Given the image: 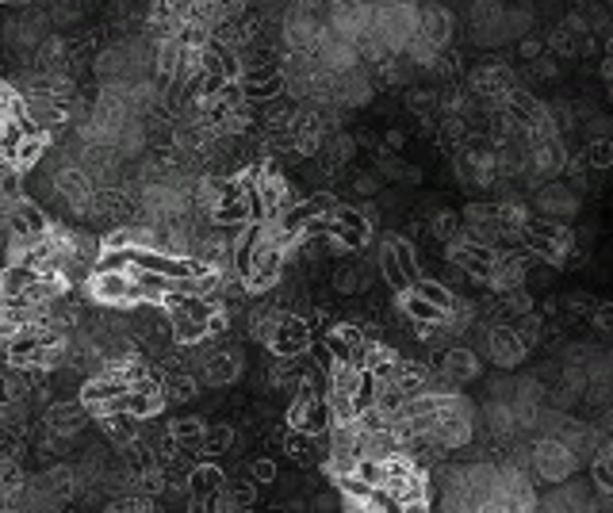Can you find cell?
<instances>
[{"label":"cell","mask_w":613,"mask_h":513,"mask_svg":"<svg viewBox=\"0 0 613 513\" xmlns=\"http://www.w3.org/2000/svg\"><path fill=\"white\" fill-rule=\"evenodd\" d=\"M437 371L453 387H464V383H476L483 376V356L471 345H448L437 353Z\"/></svg>","instance_id":"7"},{"label":"cell","mask_w":613,"mask_h":513,"mask_svg":"<svg viewBox=\"0 0 613 513\" xmlns=\"http://www.w3.org/2000/svg\"><path fill=\"white\" fill-rule=\"evenodd\" d=\"M598 302L602 299H594L591 291H568V295H563V314H571L575 322H594Z\"/></svg>","instance_id":"27"},{"label":"cell","mask_w":613,"mask_h":513,"mask_svg":"<svg viewBox=\"0 0 613 513\" xmlns=\"http://www.w3.org/2000/svg\"><path fill=\"white\" fill-rule=\"evenodd\" d=\"M579 207H583V200L571 180H548L533 192V211L545 218H556V223H571L579 215Z\"/></svg>","instance_id":"5"},{"label":"cell","mask_w":613,"mask_h":513,"mask_svg":"<svg viewBox=\"0 0 613 513\" xmlns=\"http://www.w3.org/2000/svg\"><path fill=\"white\" fill-rule=\"evenodd\" d=\"M395 310H399L407 322H414V325H433V322H445V318H448L445 307L430 302V299L422 295V291H414V287L395 291Z\"/></svg>","instance_id":"13"},{"label":"cell","mask_w":613,"mask_h":513,"mask_svg":"<svg viewBox=\"0 0 613 513\" xmlns=\"http://www.w3.org/2000/svg\"><path fill=\"white\" fill-rule=\"evenodd\" d=\"M142 429H146V422L138 414H131V410H119V414H108V417H100V433H103V440L115 448V452H123V448H131L138 437H142Z\"/></svg>","instance_id":"12"},{"label":"cell","mask_w":613,"mask_h":513,"mask_svg":"<svg viewBox=\"0 0 613 513\" xmlns=\"http://www.w3.org/2000/svg\"><path fill=\"white\" fill-rule=\"evenodd\" d=\"M529 65V77H533V80H556L560 77V57L556 54H540L537 57V62H525Z\"/></svg>","instance_id":"33"},{"label":"cell","mask_w":613,"mask_h":513,"mask_svg":"<svg viewBox=\"0 0 613 513\" xmlns=\"http://www.w3.org/2000/svg\"><path fill=\"white\" fill-rule=\"evenodd\" d=\"M172 437H177L180 448H188L200 456V445H203V433H207V422L203 417H177V422H169Z\"/></svg>","instance_id":"22"},{"label":"cell","mask_w":613,"mask_h":513,"mask_svg":"<svg viewBox=\"0 0 613 513\" xmlns=\"http://www.w3.org/2000/svg\"><path fill=\"white\" fill-rule=\"evenodd\" d=\"M418 34L430 39L437 50H445L448 39H453V11L441 0H422L418 4Z\"/></svg>","instance_id":"11"},{"label":"cell","mask_w":613,"mask_h":513,"mask_svg":"<svg viewBox=\"0 0 613 513\" xmlns=\"http://www.w3.org/2000/svg\"><path fill=\"white\" fill-rule=\"evenodd\" d=\"M322 440H326V437H315V433H307V429L287 425V433H284V452H287L292 460H299V463H315V460H322Z\"/></svg>","instance_id":"16"},{"label":"cell","mask_w":613,"mask_h":513,"mask_svg":"<svg viewBox=\"0 0 613 513\" xmlns=\"http://www.w3.org/2000/svg\"><path fill=\"white\" fill-rule=\"evenodd\" d=\"M598 77H602L606 85L613 80V54H602V57H598Z\"/></svg>","instance_id":"38"},{"label":"cell","mask_w":613,"mask_h":513,"mask_svg":"<svg viewBox=\"0 0 613 513\" xmlns=\"http://www.w3.org/2000/svg\"><path fill=\"white\" fill-rule=\"evenodd\" d=\"M241 371H246V356H241V348L218 345L215 353L207 356V364L200 368V379H203V387H230V383L241 379Z\"/></svg>","instance_id":"10"},{"label":"cell","mask_w":613,"mask_h":513,"mask_svg":"<svg viewBox=\"0 0 613 513\" xmlns=\"http://www.w3.org/2000/svg\"><path fill=\"white\" fill-rule=\"evenodd\" d=\"M384 184H387V177H384V172H379L376 165L353 172V192L361 195V200H376V195L384 192Z\"/></svg>","instance_id":"29"},{"label":"cell","mask_w":613,"mask_h":513,"mask_svg":"<svg viewBox=\"0 0 613 513\" xmlns=\"http://www.w3.org/2000/svg\"><path fill=\"white\" fill-rule=\"evenodd\" d=\"M39 276H42V272H39L34 264H27V261H19V264H4V279H0V295H4V299H16L19 291H27Z\"/></svg>","instance_id":"20"},{"label":"cell","mask_w":613,"mask_h":513,"mask_svg":"<svg viewBox=\"0 0 613 513\" xmlns=\"http://www.w3.org/2000/svg\"><path fill=\"white\" fill-rule=\"evenodd\" d=\"M226 483H230V479H226V471L218 468L215 460H207V456H203V460L192 468L188 486H184V491H188V509H192V513L207 509V502H211V498H215L218 491H223Z\"/></svg>","instance_id":"9"},{"label":"cell","mask_w":613,"mask_h":513,"mask_svg":"<svg viewBox=\"0 0 613 513\" xmlns=\"http://www.w3.org/2000/svg\"><path fill=\"white\" fill-rule=\"evenodd\" d=\"M414 291H422L425 299L437 302V307H445V310H453V302H456V291H453V287H445L441 279H433V276H430V279L422 276L418 284H414Z\"/></svg>","instance_id":"30"},{"label":"cell","mask_w":613,"mask_h":513,"mask_svg":"<svg viewBox=\"0 0 613 513\" xmlns=\"http://www.w3.org/2000/svg\"><path fill=\"white\" fill-rule=\"evenodd\" d=\"M606 100L613 103V80H609V85H606Z\"/></svg>","instance_id":"42"},{"label":"cell","mask_w":613,"mask_h":513,"mask_svg":"<svg viewBox=\"0 0 613 513\" xmlns=\"http://www.w3.org/2000/svg\"><path fill=\"white\" fill-rule=\"evenodd\" d=\"M161 371H165V368H161ZM200 387H203V379L195 376V371H188V368L165 371V399H169V406L195 402V399H200Z\"/></svg>","instance_id":"15"},{"label":"cell","mask_w":613,"mask_h":513,"mask_svg":"<svg viewBox=\"0 0 613 513\" xmlns=\"http://www.w3.org/2000/svg\"><path fill=\"white\" fill-rule=\"evenodd\" d=\"M602 50H606V54H613V31H609L606 39H602Z\"/></svg>","instance_id":"40"},{"label":"cell","mask_w":613,"mask_h":513,"mask_svg":"<svg viewBox=\"0 0 613 513\" xmlns=\"http://www.w3.org/2000/svg\"><path fill=\"white\" fill-rule=\"evenodd\" d=\"M407 108H410V115H418L422 123L437 119V115H441V88H410Z\"/></svg>","instance_id":"25"},{"label":"cell","mask_w":613,"mask_h":513,"mask_svg":"<svg viewBox=\"0 0 613 513\" xmlns=\"http://www.w3.org/2000/svg\"><path fill=\"white\" fill-rule=\"evenodd\" d=\"M8 8H19V4H31V0H4Z\"/></svg>","instance_id":"41"},{"label":"cell","mask_w":613,"mask_h":513,"mask_svg":"<svg viewBox=\"0 0 613 513\" xmlns=\"http://www.w3.org/2000/svg\"><path fill=\"white\" fill-rule=\"evenodd\" d=\"M510 325H514L517 337H522L529 348H537L540 337H545V325H548V322H545V314H540V310H529V314H522V318H514Z\"/></svg>","instance_id":"28"},{"label":"cell","mask_w":613,"mask_h":513,"mask_svg":"<svg viewBox=\"0 0 613 513\" xmlns=\"http://www.w3.org/2000/svg\"><path fill=\"white\" fill-rule=\"evenodd\" d=\"M517 54H522V62H537L540 54H548V42L540 34H525V39H517Z\"/></svg>","instance_id":"34"},{"label":"cell","mask_w":613,"mask_h":513,"mask_svg":"<svg viewBox=\"0 0 613 513\" xmlns=\"http://www.w3.org/2000/svg\"><path fill=\"white\" fill-rule=\"evenodd\" d=\"M85 295L96 307H111V310H134L138 302H146V291L134 279V272H100V268L85 279Z\"/></svg>","instance_id":"3"},{"label":"cell","mask_w":613,"mask_h":513,"mask_svg":"<svg viewBox=\"0 0 613 513\" xmlns=\"http://www.w3.org/2000/svg\"><path fill=\"white\" fill-rule=\"evenodd\" d=\"M494 253H499V246H483V241H476L468 230H460L453 241H445V261L453 268H460L471 284H483V287H487Z\"/></svg>","instance_id":"4"},{"label":"cell","mask_w":613,"mask_h":513,"mask_svg":"<svg viewBox=\"0 0 613 513\" xmlns=\"http://www.w3.org/2000/svg\"><path fill=\"white\" fill-rule=\"evenodd\" d=\"M586 39V34H579V31H571L568 23H556L548 34H545V42H548V50L556 54V57H579V42Z\"/></svg>","instance_id":"24"},{"label":"cell","mask_w":613,"mask_h":513,"mask_svg":"<svg viewBox=\"0 0 613 513\" xmlns=\"http://www.w3.org/2000/svg\"><path fill=\"white\" fill-rule=\"evenodd\" d=\"M356 149H361L356 134H349V131H333V134H326V142H322V154H318V157L333 161V165H353Z\"/></svg>","instance_id":"19"},{"label":"cell","mask_w":613,"mask_h":513,"mask_svg":"<svg viewBox=\"0 0 613 513\" xmlns=\"http://www.w3.org/2000/svg\"><path fill=\"white\" fill-rule=\"evenodd\" d=\"M34 445L31 422H8L0 425V460H23V452Z\"/></svg>","instance_id":"18"},{"label":"cell","mask_w":613,"mask_h":513,"mask_svg":"<svg viewBox=\"0 0 613 513\" xmlns=\"http://www.w3.org/2000/svg\"><path fill=\"white\" fill-rule=\"evenodd\" d=\"M384 142L391 146V149H395V154H399V149H402V142H407V134H402V131H387L384 134Z\"/></svg>","instance_id":"39"},{"label":"cell","mask_w":613,"mask_h":513,"mask_svg":"<svg viewBox=\"0 0 613 513\" xmlns=\"http://www.w3.org/2000/svg\"><path fill=\"white\" fill-rule=\"evenodd\" d=\"M591 325H598L602 333H613V299H602L598 302V310H594V322Z\"/></svg>","instance_id":"36"},{"label":"cell","mask_w":613,"mask_h":513,"mask_svg":"<svg viewBox=\"0 0 613 513\" xmlns=\"http://www.w3.org/2000/svg\"><path fill=\"white\" fill-rule=\"evenodd\" d=\"M379 276H384V284L391 291H407L410 287V279H407V272H402L399 256H395V249H391V241L384 234H379Z\"/></svg>","instance_id":"21"},{"label":"cell","mask_w":613,"mask_h":513,"mask_svg":"<svg viewBox=\"0 0 613 513\" xmlns=\"http://www.w3.org/2000/svg\"><path fill=\"white\" fill-rule=\"evenodd\" d=\"M249 475H253V479H257L261 486H264V483H276V463H272V460H253V463H249Z\"/></svg>","instance_id":"35"},{"label":"cell","mask_w":613,"mask_h":513,"mask_svg":"<svg viewBox=\"0 0 613 513\" xmlns=\"http://www.w3.org/2000/svg\"><path fill=\"white\" fill-rule=\"evenodd\" d=\"M341 506V491L333 494V491H322L318 498H315V509H338Z\"/></svg>","instance_id":"37"},{"label":"cell","mask_w":613,"mask_h":513,"mask_svg":"<svg viewBox=\"0 0 613 513\" xmlns=\"http://www.w3.org/2000/svg\"><path fill=\"white\" fill-rule=\"evenodd\" d=\"M88 406L85 399H54L50 406L42 410V425L46 429H54V433H62V437H73L80 440V433H85V425H88Z\"/></svg>","instance_id":"8"},{"label":"cell","mask_w":613,"mask_h":513,"mask_svg":"<svg viewBox=\"0 0 613 513\" xmlns=\"http://www.w3.org/2000/svg\"><path fill=\"white\" fill-rule=\"evenodd\" d=\"M310 345H315V330H310V322L303 318V314L287 310L280 330H276L269 337V356H299V353H310Z\"/></svg>","instance_id":"6"},{"label":"cell","mask_w":613,"mask_h":513,"mask_svg":"<svg viewBox=\"0 0 613 513\" xmlns=\"http://www.w3.org/2000/svg\"><path fill=\"white\" fill-rule=\"evenodd\" d=\"M330 284H333L338 295H364V291L372 287V276H368L364 261H349V264H341L338 272H333Z\"/></svg>","instance_id":"17"},{"label":"cell","mask_w":613,"mask_h":513,"mask_svg":"<svg viewBox=\"0 0 613 513\" xmlns=\"http://www.w3.org/2000/svg\"><path fill=\"white\" fill-rule=\"evenodd\" d=\"M425 230H430V234L437 238V241H453L460 230H464V215H456V211H433L430 215V223H425Z\"/></svg>","instance_id":"26"},{"label":"cell","mask_w":613,"mask_h":513,"mask_svg":"<svg viewBox=\"0 0 613 513\" xmlns=\"http://www.w3.org/2000/svg\"><path fill=\"white\" fill-rule=\"evenodd\" d=\"M69 62H73V54H69L65 34H46V39L39 42V50L31 54V65L39 69V73H46V77L69 73Z\"/></svg>","instance_id":"14"},{"label":"cell","mask_w":613,"mask_h":513,"mask_svg":"<svg viewBox=\"0 0 613 513\" xmlns=\"http://www.w3.org/2000/svg\"><path fill=\"white\" fill-rule=\"evenodd\" d=\"M479 337H476V353L479 356H487L494 368H517L522 360L529 356V345L517 337V330L510 322H487V318H476V325H471Z\"/></svg>","instance_id":"1"},{"label":"cell","mask_w":613,"mask_h":513,"mask_svg":"<svg viewBox=\"0 0 613 513\" xmlns=\"http://www.w3.org/2000/svg\"><path fill=\"white\" fill-rule=\"evenodd\" d=\"M157 502H154V494H138V491H126V494H115L111 502H108V509H115V513H149Z\"/></svg>","instance_id":"31"},{"label":"cell","mask_w":613,"mask_h":513,"mask_svg":"<svg viewBox=\"0 0 613 513\" xmlns=\"http://www.w3.org/2000/svg\"><path fill=\"white\" fill-rule=\"evenodd\" d=\"M529 471L537 483H563L579 471V452L571 445H563L560 437H537L529 445Z\"/></svg>","instance_id":"2"},{"label":"cell","mask_w":613,"mask_h":513,"mask_svg":"<svg viewBox=\"0 0 613 513\" xmlns=\"http://www.w3.org/2000/svg\"><path fill=\"white\" fill-rule=\"evenodd\" d=\"M230 448H234V425H226V422L207 425L203 445H200V456H207V460H218V456H226Z\"/></svg>","instance_id":"23"},{"label":"cell","mask_w":613,"mask_h":513,"mask_svg":"<svg viewBox=\"0 0 613 513\" xmlns=\"http://www.w3.org/2000/svg\"><path fill=\"white\" fill-rule=\"evenodd\" d=\"M586 161H591V169H609L613 165V138H586Z\"/></svg>","instance_id":"32"}]
</instances>
